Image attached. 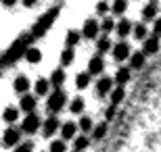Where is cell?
I'll return each instance as SVG.
<instances>
[{
	"label": "cell",
	"mask_w": 161,
	"mask_h": 152,
	"mask_svg": "<svg viewBox=\"0 0 161 152\" xmlns=\"http://www.w3.org/2000/svg\"><path fill=\"white\" fill-rule=\"evenodd\" d=\"M57 15H59V8H50V11H48L46 15H44V17H42L36 25H34V29L30 31L31 38H34V40H36V38H42V35L50 29V25L54 23V17H57Z\"/></svg>",
	"instance_id": "6da1fadb"
},
{
	"label": "cell",
	"mask_w": 161,
	"mask_h": 152,
	"mask_svg": "<svg viewBox=\"0 0 161 152\" xmlns=\"http://www.w3.org/2000/svg\"><path fill=\"white\" fill-rule=\"evenodd\" d=\"M65 102H67V94L63 92L61 88H57L53 94H48L46 106H48V111H50V113H61V111H63V106H65Z\"/></svg>",
	"instance_id": "7a4b0ae2"
},
{
	"label": "cell",
	"mask_w": 161,
	"mask_h": 152,
	"mask_svg": "<svg viewBox=\"0 0 161 152\" xmlns=\"http://www.w3.org/2000/svg\"><path fill=\"white\" fill-rule=\"evenodd\" d=\"M40 117H38L36 113H27V117L23 119V123H21V129H23L25 134H36L38 129H40Z\"/></svg>",
	"instance_id": "3957f363"
},
{
	"label": "cell",
	"mask_w": 161,
	"mask_h": 152,
	"mask_svg": "<svg viewBox=\"0 0 161 152\" xmlns=\"http://www.w3.org/2000/svg\"><path fill=\"white\" fill-rule=\"evenodd\" d=\"M80 34L84 35V38H88V40H92V38H96V35L101 34V25H98V21L96 19H86V23H84L82 31Z\"/></svg>",
	"instance_id": "277c9868"
},
{
	"label": "cell",
	"mask_w": 161,
	"mask_h": 152,
	"mask_svg": "<svg viewBox=\"0 0 161 152\" xmlns=\"http://www.w3.org/2000/svg\"><path fill=\"white\" fill-rule=\"evenodd\" d=\"M19 142H21V131L15 127H6L4 135H2V144L6 148H13V146H17Z\"/></svg>",
	"instance_id": "5b68a950"
},
{
	"label": "cell",
	"mask_w": 161,
	"mask_h": 152,
	"mask_svg": "<svg viewBox=\"0 0 161 152\" xmlns=\"http://www.w3.org/2000/svg\"><path fill=\"white\" fill-rule=\"evenodd\" d=\"M111 48H113V59L119 60V63H121V60H125V59L132 54V52H130L132 48H130V44H128L125 40L117 42V44H115V46H111Z\"/></svg>",
	"instance_id": "8992f818"
},
{
	"label": "cell",
	"mask_w": 161,
	"mask_h": 152,
	"mask_svg": "<svg viewBox=\"0 0 161 152\" xmlns=\"http://www.w3.org/2000/svg\"><path fill=\"white\" fill-rule=\"evenodd\" d=\"M42 125V135L44 138H53L57 131H59V119L57 117H48L44 123H40Z\"/></svg>",
	"instance_id": "52a82bcc"
},
{
	"label": "cell",
	"mask_w": 161,
	"mask_h": 152,
	"mask_svg": "<svg viewBox=\"0 0 161 152\" xmlns=\"http://www.w3.org/2000/svg\"><path fill=\"white\" fill-rule=\"evenodd\" d=\"M36 104H38V100L36 96H31V94H21V100H19V108L23 113H34L36 111Z\"/></svg>",
	"instance_id": "ba28073f"
},
{
	"label": "cell",
	"mask_w": 161,
	"mask_h": 152,
	"mask_svg": "<svg viewBox=\"0 0 161 152\" xmlns=\"http://www.w3.org/2000/svg\"><path fill=\"white\" fill-rule=\"evenodd\" d=\"M159 52V38L153 35V38H144V46H142V54L144 56H151V54H157Z\"/></svg>",
	"instance_id": "9c48e42d"
},
{
	"label": "cell",
	"mask_w": 161,
	"mask_h": 152,
	"mask_svg": "<svg viewBox=\"0 0 161 152\" xmlns=\"http://www.w3.org/2000/svg\"><path fill=\"white\" fill-rule=\"evenodd\" d=\"M103 69H105V60H103L101 54H96V56H92L88 60V73L90 75H101Z\"/></svg>",
	"instance_id": "30bf717a"
},
{
	"label": "cell",
	"mask_w": 161,
	"mask_h": 152,
	"mask_svg": "<svg viewBox=\"0 0 161 152\" xmlns=\"http://www.w3.org/2000/svg\"><path fill=\"white\" fill-rule=\"evenodd\" d=\"M31 81H30V77L27 75H17L15 77V81H13V88H15V92L17 94H25L27 90H30Z\"/></svg>",
	"instance_id": "8fae6325"
},
{
	"label": "cell",
	"mask_w": 161,
	"mask_h": 152,
	"mask_svg": "<svg viewBox=\"0 0 161 152\" xmlns=\"http://www.w3.org/2000/svg\"><path fill=\"white\" fill-rule=\"evenodd\" d=\"M75 131H78V125L73 121H67L61 125V140H73L75 138Z\"/></svg>",
	"instance_id": "7c38bea8"
},
{
	"label": "cell",
	"mask_w": 161,
	"mask_h": 152,
	"mask_svg": "<svg viewBox=\"0 0 161 152\" xmlns=\"http://www.w3.org/2000/svg\"><path fill=\"white\" fill-rule=\"evenodd\" d=\"M23 56H25L27 63L36 65V63H40V60H42V50H40V48H36V46H27V48H25V52H23Z\"/></svg>",
	"instance_id": "4fadbf2b"
},
{
	"label": "cell",
	"mask_w": 161,
	"mask_h": 152,
	"mask_svg": "<svg viewBox=\"0 0 161 152\" xmlns=\"http://www.w3.org/2000/svg\"><path fill=\"white\" fill-rule=\"evenodd\" d=\"M111 88H113V79L111 77H101L98 83H96V94L98 96H109Z\"/></svg>",
	"instance_id": "5bb4252c"
},
{
	"label": "cell",
	"mask_w": 161,
	"mask_h": 152,
	"mask_svg": "<svg viewBox=\"0 0 161 152\" xmlns=\"http://www.w3.org/2000/svg\"><path fill=\"white\" fill-rule=\"evenodd\" d=\"M115 34H117L121 40H124L125 35H130V34H132V23L128 21V19H121L119 23H115Z\"/></svg>",
	"instance_id": "9a60e30c"
},
{
	"label": "cell",
	"mask_w": 161,
	"mask_h": 152,
	"mask_svg": "<svg viewBox=\"0 0 161 152\" xmlns=\"http://www.w3.org/2000/svg\"><path fill=\"white\" fill-rule=\"evenodd\" d=\"M65 79H67L65 71H63V69H54V71H53V75H50V79H48V81H50V86H53V88H61V86L65 83Z\"/></svg>",
	"instance_id": "2e32d148"
},
{
	"label": "cell",
	"mask_w": 161,
	"mask_h": 152,
	"mask_svg": "<svg viewBox=\"0 0 161 152\" xmlns=\"http://www.w3.org/2000/svg\"><path fill=\"white\" fill-rule=\"evenodd\" d=\"M109 96H111V104L117 106L121 102V100L125 98V90L124 86H117V88H111V92H109Z\"/></svg>",
	"instance_id": "e0dca14e"
},
{
	"label": "cell",
	"mask_w": 161,
	"mask_h": 152,
	"mask_svg": "<svg viewBox=\"0 0 161 152\" xmlns=\"http://www.w3.org/2000/svg\"><path fill=\"white\" fill-rule=\"evenodd\" d=\"M144 60H147V56L142 54V50H140V52L130 54V69H142Z\"/></svg>",
	"instance_id": "ac0fdd59"
},
{
	"label": "cell",
	"mask_w": 161,
	"mask_h": 152,
	"mask_svg": "<svg viewBox=\"0 0 161 152\" xmlns=\"http://www.w3.org/2000/svg\"><path fill=\"white\" fill-rule=\"evenodd\" d=\"M157 15H159V11H157V4H155V2H151V4H147L142 8V21H153Z\"/></svg>",
	"instance_id": "d6986e66"
},
{
	"label": "cell",
	"mask_w": 161,
	"mask_h": 152,
	"mask_svg": "<svg viewBox=\"0 0 161 152\" xmlns=\"http://www.w3.org/2000/svg\"><path fill=\"white\" fill-rule=\"evenodd\" d=\"M80 40H82V34H80V31H75V29L67 31V38H65L67 48H75V46L80 44Z\"/></svg>",
	"instance_id": "ffe728a7"
},
{
	"label": "cell",
	"mask_w": 161,
	"mask_h": 152,
	"mask_svg": "<svg viewBox=\"0 0 161 152\" xmlns=\"http://www.w3.org/2000/svg\"><path fill=\"white\" fill-rule=\"evenodd\" d=\"M2 119H4L8 125H11V123H15L19 119V108H15V106H6L4 113H2Z\"/></svg>",
	"instance_id": "44dd1931"
},
{
	"label": "cell",
	"mask_w": 161,
	"mask_h": 152,
	"mask_svg": "<svg viewBox=\"0 0 161 152\" xmlns=\"http://www.w3.org/2000/svg\"><path fill=\"white\" fill-rule=\"evenodd\" d=\"M128 81H130V69L128 67H119L117 75H115V83L117 86H125Z\"/></svg>",
	"instance_id": "7402d4cb"
},
{
	"label": "cell",
	"mask_w": 161,
	"mask_h": 152,
	"mask_svg": "<svg viewBox=\"0 0 161 152\" xmlns=\"http://www.w3.org/2000/svg\"><path fill=\"white\" fill-rule=\"evenodd\" d=\"M111 46H113V42L109 40V35H103V38H98V42H96V50H98L101 54L109 52V50H111Z\"/></svg>",
	"instance_id": "603a6c76"
},
{
	"label": "cell",
	"mask_w": 161,
	"mask_h": 152,
	"mask_svg": "<svg viewBox=\"0 0 161 152\" xmlns=\"http://www.w3.org/2000/svg\"><path fill=\"white\" fill-rule=\"evenodd\" d=\"M48 92H50V81L44 79V77H40V79L36 81V94L38 96H46Z\"/></svg>",
	"instance_id": "cb8c5ba5"
},
{
	"label": "cell",
	"mask_w": 161,
	"mask_h": 152,
	"mask_svg": "<svg viewBox=\"0 0 161 152\" xmlns=\"http://www.w3.org/2000/svg\"><path fill=\"white\" fill-rule=\"evenodd\" d=\"M132 34H134L136 40H144V38L149 35V29H147L144 23H136V25H132Z\"/></svg>",
	"instance_id": "d4e9b609"
},
{
	"label": "cell",
	"mask_w": 161,
	"mask_h": 152,
	"mask_svg": "<svg viewBox=\"0 0 161 152\" xmlns=\"http://www.w3.org/2000/svg\"><path fill=\"white\" fill-rule=\"evenodd\" d=\"M90 144V140L86 138V135H78V138H73V152H82L86 150Z\"/></svg>",
	"instance_id": "484cf974"
},
{
	"label": "cell",
	"mask_w": 161,
	"mask_h": 152,
	"mask_svg": "<svg viewBox=\"0 0 161 152\" xmlns=\"http://www.w3.org/2000/svg\"><path fill=\"white\" fill-rule=\"evenodd\" d=\"M111 11H113V15H124L128 11V0H113Z\"/></svg>",
	"instance_id": "4316f807"
},
{
	"label": "cell",
	"mask_w": 161,
	"mask_h": 152,
	"mask_svg": "<svg viewBox=\"0 0 161 152\" xmlns=\"http://www.w3.org/2000/svg\"><path fill=\"white\" fill-rule=\"evenodd\" d=\"M90 79H92V75H90V73H80V75L75 77V86H78L80 90H86L90 86Z\"/></svg>",
	"instance_id": "83f0119b"
},
{
	"label": "cell",
	"mask_w": 161,
	"mask_h": 152,
	"mask_svg": "<svg viewBox=\"0 0 161 152\" xmlns=\"http://www.w3.org/2000/svg\"><path fill=\"white\" fill-rule=\"evenodd\" d=\"M92 131V140H103L105 134H107V123H98L94 129H90Z\"/></svg>",
	"instance_id": "f1b7e54d"
},
{
	"label": "cell",
	"mask_w": 161,
	"mask_h": 152,
	"mask_svg": "<svg viewBox=\"0 0 161 152\" xmlns=\"http://www.w3.org/2000/svg\"><path fill=\"white\" fill-rule=\"evenodd\" d=\"M73 56H75V50H73V48H67V50H63V54H61V65H63V67L71 65V63H73Z\"/></svg>",
	"instance_id": "f546056e"
},
{
	"label": "cell",
	"mask_w": 161,
	"mask_h": 152,
	"mask_svg": "<svg viewBox=\"0 0 161 152\" xmlns=\"http://www.w3.org/2000/svg\"><path fill=\"white\" fill-rule=\"evenodd\" d=\"M98 25H101V31H105V34H109V31L115 29V21L111 17H105V19H103V23H98Z\"/></svg>",
	"instance_id": "4dcf8cb0"
},
{
	"label": "cell",
	"mask_w": 161,
	"mask_h": 152,
	"mask_svg": "<svg viewBox=\"0 0 161 152\" xmlns=\"http://www.w3.org/2000/svg\"><path fill=\"white\" fill-rule=\"evenodd\" d=\"M69 108H71V113L73 115H80V113L84 111V98H75V100H71V106H69Z\"/></svg>",
	"instance_id": "1f68e13d"
},
{
	"label": "cell",
	"mask_w": 161,
	"mask_h": 152,
	"mask_svg": "<svg viewBox=\"0 0 161 152\" xmlns=\"http://www.w3.org/2000/svg\"><path fill=\"white\" fill-rule=\"evenodd\" d=\"M50 152H67L65 140H54L53 144H50Z\"/></svg>",
	"instance_id": "d6a6232c"
},
{
	"label": "cell",
	"mask_w": 161,
	"mask_h": 152,
	"mask_svg": "<svg viewBox=\"0 0 161 152\" xmlns=\"http://www.w3.org/2000/svg\"><path fill=\"white\" fill-rule=\"evenodd\" d=\"M78 127L82 129V131L88 134L90 129H92V119H90V117H82V119H80V123H78Z\"/></svg>",
	"instance_id": "836d02e7"
},
{
	"label": "cell",
	"mask_w": 161,
	"mask_h": 152,
	"mask_svg": "<svg viewBox=\"0 0 161 152\" xmlns=\"http://www.w3.org/2000/svg\"><path fill=\"white\" fill-rule=\"evenodd\" d=\"M31 150H34V144L31 142H23V144L19 142L17 148H15V152H31Z\"/></svg>",
	"instance_id": "e575fe53"
},
{
	"label": "cell",
	"mask_w": 161,
	"mask_h": 152,
	"mask_svg": "<svg viewBox=\"0 0 161 152\" xmlns=\"http://www.w3.org/2000/svg\"><path fill=\"white\" fill-rule=\"evenodd\" d=\"M96 13H98V15H107L109 13V2L107 0H101V2L96 4Z\"/></svg>",
	"instance_id": "d590c367"
},
{
	"label": "cell",
	"mask_w": 161,
	"mask_h": 152,
	"mask_svg": "<svg viewBox=\"0 0 161 152\" xmlns=\"http://www.w3.org/2000/svg\"><path fill=\"white\" fill-rule=\"evenodd\" d=\"M153 21H155V23H153V34H155L157 38H159V35H161V17H159V19L155 17Z\"/></svg>",
	"instance_id": "8d00e7d4"
},
{
	"label": "cell",
	"mask_w": 161,
	"mask_h": 152,
	"mask_svg": "<svg viewBox=\"0 0 161 152\" xmlns=\"http://www.w3.org/2000/svg\"><path fill=\"white\" fill-rule=\"evenodd\" d=\"M105 117H107L109 121H111V119L115 117V106H113V104H111V106H109V108H107V113H105Z\"/></svg>",
	"instance_id": "74e56055"
},
{
	"label": "cell",
	"mask_w": 161,
	"mask_h": 152,
	"mask_svg": "<svg viewBox=\"0 0 161 152\" xmlns=\"http://www.w3.org/2000/svg\"><path fill=\"white\" fill-rule=\"evenodd\" d=\"M19 0H2V6H6V8H11V6H15Z\"/></svg>",
	"instance_id": "f35d334b"
},
{
	"label": "cell",
	"mask_w": 161,
	"mask_h": 152,
	"mask_svg": "<svg viewBox=\"0 0 161 152\" xmlns=\"http://www.w3.org/2000/svg\"><path fill=\"white\" fill-rule=\"evenodd\" d=\"M36 2H38V0H21V4H23V6H34Z\"/></svg>",
	"instance_id": "ab89813d"
},
{
	"label": "cell",
	"mask_w": 161,
	"mask_h": 152,
	"mask_svg": "<svg viewBox=\"0 0 161 152\" xmlns=\"http://www.w3.org/2000/svg\"><path fill=\"white\" fill-rule=\"evenodd\" d=\"M153 2H155V0H153Z\"/></svg>",
	"instance_id": "60d3db41"
}]
</instances>
